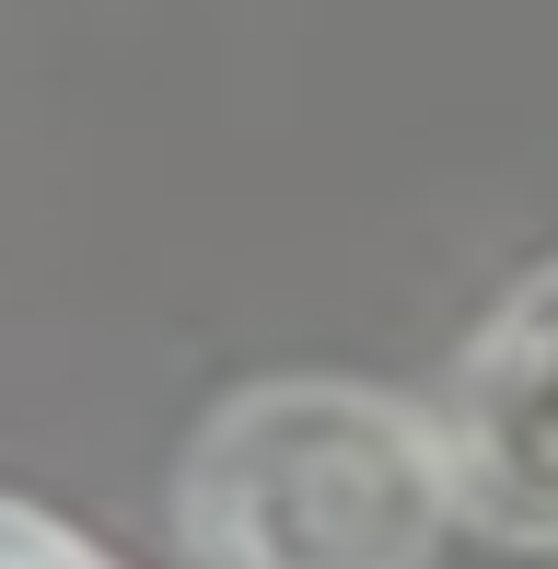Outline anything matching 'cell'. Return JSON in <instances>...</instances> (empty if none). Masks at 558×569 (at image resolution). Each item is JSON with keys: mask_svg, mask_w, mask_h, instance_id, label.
<instances>
[{"mask_svg": "<svg viewBox=\"0 0 558 569\" xmlns=\"http://www.w3.org/2000/svg\"><path fill=\"white\" fill-rule=\"evenodd\" d=\"M442 523H466L442 407L338 372L245 383L175 477L187 569H430Z\"/></svg>", "mask_w": 558, "mask_h": 569, "instance_id": "cell-1", "label": "cell"}, {"mask_svg": "<svg viewBox=\"0 0 558 569\" xmlns=\"http://www.w3.org/2000/svg\"><path fill=\"white\" fill-rule=\"evenodd\" d=\"M442 442H454V511L489 547L558 558V268L512 279L500 315L466 338L442 383Z\"/></svg>", "mask_w": 558, "mask_h": 569, "instance_id": "cell-2", "label": "cell"}, {"mask_svg": "<svg viewBox=\"0 0 558 569\" xmlns=\"http://www.w3.org/2000/svg\"><path fill=\"white\" fill-rule=\"evenodd\" d=\"M0 569H117L93 535H70V523H47L36 500H0Z\"/></svg>", "mask_w": 558, "mask_h": 569, "instance_id": "cell-3", "label": "cell"}]
</instances>
